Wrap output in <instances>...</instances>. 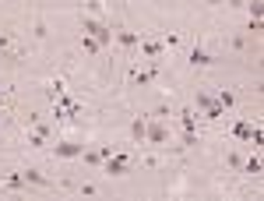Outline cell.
Here are the masks:
<instances>
[{"label":"cell","instance_id":"18","mask_svg":"<svg viewBox=\"0 0 264 201\" xmlns=\"http://www.w3.org/2000/svg\"><path fill=\"white\" fill-rule=\"evenodd\" d=\"M169 4H173V0H169Z\"/></svg>","mask_w":264,"mask_h":201},{"label":"cell","instance_id":"4","mask_svg":"<svg viewBox=\"0 0 264 201\" xmlns=\"http://www.w3.org/2000/svg\"><path fill=\"white\" fill-rule=\"evenodd\" d=\"M190 64H194V67H211V64H215V57H211L208 50H201V46H194V50H190Z\"/></svg>","mask_w":264,"mask_h":201},{"label":"cell","instance_id":"15","mask_svg":"<svg viewBox=\"0 0 264 201\" xmlns=\"http://www.w3.org/2000/svg\"><path fill=\"white\" fill-rule=\"evenodd\" d=\"M63 88H67V81H63V78H53V81H50V96H60Z\"/></svg>","mask_w":264,"mask_h":201},{"label":"cell","instance_id":"3","mask_svg":"<svg viewBox=\"0 0 264 201\" xmlns=\"http://www.w3.org/2000/svg\"><path fill=\"white\" fill-rule=\"evenodd\" d=\"M145 141H151V145H166V141H169V131H166L162 124H148L145 127Z\"/></svg>","mask_w":264,"mask_h":201},{"label":"cell","instance_id":"13","mask_svg":"<svg viewBox=\"0 0 264 201\" xmlns=\"http://www.w3.org/2000/svg\"><path fill=\"white\" fill-rule=\"evenodd\" d=\"M29 145H32V148H42V145H46V127H39V131L32 134V138H29Z\"/></svg>","mask_w":264,"mask_h":201},{"label":"cell","instance_id":"1","mask_svg":"<svg viewBox=\"0 0 264 201\" xmlns=\"http://www.w3.org/2000/svg\"><path fill=\"white\" fill-rule=\"evenodd\" d=\"M81 32L92 35V39H99V46H109V42H113V29H106V25L95 21V18H85V21H81Z\"/></svg>","mask_w":264,"mask_h":201},{"label":"cell","instance_id":"7","mask_svg":"<svg viewBox=\"0 0 264 201\" xmlns=\"http://www.w3.org/2000/svg\"><path fill=\"white\" fill-rule=\"evenodd\" d=\"M155 74H159V67H151V71H141V67H138V71L130 74V81H134V85H151Z\"/></svg>","mask_w":264,"mask_h":201},{"label":"cell","instance_id":"2","mask_svg":"<svg viewBox=\"0 0 264 201\" xmlns=\"http://www.w3.org/2000/svg\"><path fill=\"white\" fill-rule=\"evenodd\" d=\"M53 152H57V159H78L85 152V145H78V141H57Z\"/></svg>","mask_w":264,"mask_h":201},{"label":"cell","instance_id":"11","mask_svg":"<svg viewBox=\"0 0 264 201\" xmlns=\"http://www.w3.org/2000/svg\"><path fill=\"white\" fill-rule=\"evenodd\" d=\"M81 50H85L88 57H95L102 46H99V39H92V35H81Z\"/></svg>","mask_w":264,"mask_h":201},{"label":"cell","instance_id":"14","mask_svg":"<svg viewBox=\"0 0 264 201\" xmlns=\"http://www.w3.org/2000/svg\"><path fill=\"white\" fill-rule=\"evenodd\" d=\"M243 169H247V173H254V176H257V173H261V159H257V155H250V159H247V163H243Z\"/></svg>","mask_w":264,"mask_h":201},{"label":"cell","instance_id":"8","mask_svg":"<svg viewBox=\"0 0 264 201\" xmlns=\"http://www.w3.org/2000/svg\"><path fill=\"white\" fill-rule=\"evenodd\" d=\"M117 42L123 46V50H138V42H141V39H138L134 32H117Z\"/></svg>","mask_w":264,"mask_h":201},{"label":"cell","instance_id":"6","mask_svg":"<svg viewBox=\"0 0 264 201\" xmlns=\"http://www.w3.org/2000/svg\"><path fill=\"white\" fill-rule=\"evenodd\" d=\"M138 50L145 53L148 60H155V57H162V50H166V46H162V42H151V39H145V42H138Z\"/></svg>","mask_w":264,"mask_h":201},{"label":"cell","instance_id":"5","mask_svg":"<svg viewBox=\"0 0 264 201\" xmlns=\"http://www.w3.org/2000/svg\"><path fill=\"white\" fill-rule=\"evenodd\" d=\"M106 173H109V176H123V173H127V159H123V155H109V159H106Z\"/></svg>","mask_w":264,"mask_h":201},{"label":"cell","instance_id":"9","mask_svg":"<svg viewBox=\"0 0 264 201\" xmlns=\"http://www.w3.org/2000/svg\"><path fill=\"white\" fill-rule=\"evenodd\" d=\"M233 134L239 138V141H250V134H254V124H247V120H239V124H233Z\"/></svg>","mask_w":264,"mask_h":201},{"label":"cell","instance_id":"12","mask_svg":"<svg viewBox=\"0 0 264 201\" xmlns=\"http://www.w3.org/2000/svg\"><path fill=\"white\" fill-rule=\"evenodd\" d=\"M145 127H148V120H145V117H138V120L130 124V134H134L138 141H145Z\"/></svg>","mask_w":264,"mask_h":201},{"label":"cell","instance_id":"16","mask_svg":"<svg viewBox=\"0 0 264 201\" xmlns=\"http://www.w3.org/2000/svg\"><path fill=\"white\" fill-rule=\"evenodd\" d=\"M233 102H236V96H233V92H222V96H218V106H222V109H229Z\"/></svg>","mask_w":264,"mask_h":201},{"label":"cell","instance_id":"10","mask_svg":"<svg viewBox=\"0 0 264 201\" xmlns=\"http://www.w3.org/2000/svg\"><path fill=\"white\" fill-rule=\"evenodd\" d=\"M21 176H25V184H35V187H46V176H42L39 169H21Z\"/></svg>","mask_w":264,"mask_h":201},{"label":"cell","instance_id":"17","mask_svg":"<svg viewBox=\"0 0 264 201\" xmlns=\"http://www.w3.org/2000/svg\"><path fill=\"white\" fill-rule=\"evenodd\" d=\"M197 106H201V109H211L215 99H211V96H197Z\"/></svg>","mask_w":264,"mask_h":201}]
</instances>
